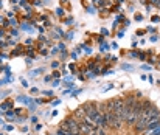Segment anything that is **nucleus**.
I'll return each mask as SVG.
<instances>
[{
    "label": "nucleus",
    "mask_w": 160,
    "mask_h": 135,
    "mask_svg": "<svg viewBox=\"0 0 160 135\" xmlns=\"http://www.w3.org/2000/svg\"><path fill=\"white\" fill-rule=\"evenodd\" d=\"M160 118V112L156 109V107H149V109H146L142 115H140V120L137 121V124H135V129L138 131V132H143L146 128H148V124H149V121H152V120H157Z\"/></svg>",
    "instance_id": "obj_1"
},
{
    "label": "nucleus",
    "mask_w": 160,
    "mask_h": 135,
    "mask_svg": "<svg viewBox=\"0 0 160 135\" xmlns=\"http://www.w3.org/2000/svg\"><path fill=\"white\" fill-rule=\"evenodd\" d=\"M61 129L65 131V132H72L73 135H81L79 131V123L75 120V118H67L62 124H61Z\"/></svg>",
    "instance_id": "obj_2"
},
{
    "label": "nucleus",
    "mask_w": 160,
    "mask_h": 135,
    "mask_svg": "<svg viewBox=\"0 0 160 135\" xmlns=\"http://www.w3.org/2000/svg\"><path fill=\"white\" fill-rule=\"evenodd\" d=\"M98 129H100V128H97V126H93V124H89V123L84 121V120L79 121V131H81V135H97L98 134Z\"/></svg>",
    "instance_id": "obj_3"
},
{
    "label": "nucleus",
    "mask_w": 160,
    "mask_h": 135,
    "mask_svg": "<svg viewBox=\"0 0 160 135\" xmlns=\"http://www.w3.org/2000/svg\"><path fill=\"white\" fill-rule=\"evenodd\" d=\"M142 134L143 135H160V126L156 128V129H146V131H143Z\"/></svg>",
    "instance_id": "obj_4"
},
{
    "label": "nucleus",
    "mask_w": 160,
    "mask_h": 135,
    "mask_svg": "<svg viewBox=\"0 0 160 135\" xmlns=\"http://www.w3.org/2000/svg\"><path fill=\"white\" fill-rule=\"evenodd\" d=\"M11 106H12V102H11V101H5V102H2V104H0V110L11 109Z\"/></svg>",
    "instance_id": "obj_5"
},
{
    "label": "nucleus",
    "mask_w": 160,
    "mask_h": 135,
    "mask_svg": "<svg viewBox=\"0 0 160 135\" xmlns=\"http://www.w3.org/2000/svg\"><path fill=\"white\" fill-rule=\"evenodd\" d=\"M56 14H58V16H64V9H62V8H58V9H56Z\"/></svg>",
    "instance_id": "obj_6"
},
{
    "label": "nucleus",
    "mask_w": 160,
    "mask_h": 135,
    "mask_svg": "<svg viewBox=\"0 0 160 135\" xmlns=\"http://www.w3.org/2000/svg\"><path fill=\"white\" fill-rule=\"evenodd\" d=\"M97 135H106V131H104L103 128H100V129H98V134H97Z\"/></svg>",
    "instance_id": "obj_7"
},
{
    "label": "nucleus",
    "mask_w": 160,
    "mask_h": 135,
    "mask_svg": "<svg viewBox=\"0 0 160 135\" xmlns=\"http://www.w3.org/2000/svg\"><path fill=\"white\" fill-rule=\"evenodd\" d=\"M123 68H124V70H132V65H129V64H124V65H123Z\"/></svg>",
    "instance_id": "obj_8"
},
{
    "label": "nucleus",
    "mask_w": 160,
    "mask_h": 135,
    "mask_svg": "<svg viewBox=\"0 0 160 135\" xmlns=\"http://www.w3.org/2000/svg\"><path fill=\"white\" fill-rule=\"evenodd\" d=\"M22 28H23V30H27V31H31V28H30L28 25H22Z\"/></svg>",
    "instance_id": "obj_9"
},
{
    "label": "nucleus",
    "mask_w": 160,
    "mask_h": 135,
    "mask_svg": "<svg viewBox=\"0 0 160 135\" xmlns=\"http://www.w3.org/2000/svg\"><path fill=\"white\" fill-rule=\"evenodd\" d=\"M159 20H160V19L157 17V16H154V17H152V22H159Z\"/></svg>",
    "instance_id": "obj_10"
}]
</instances>
